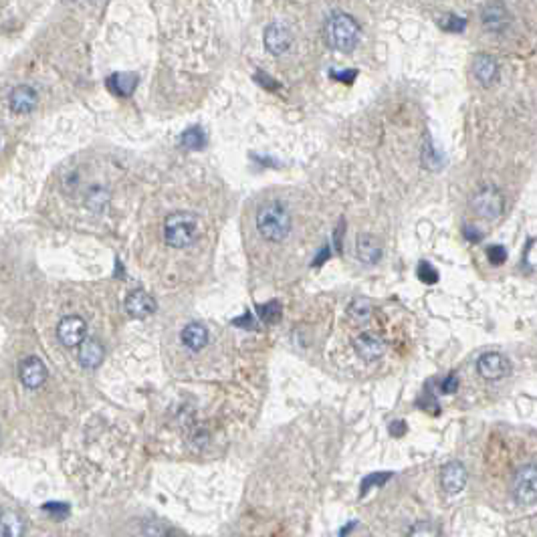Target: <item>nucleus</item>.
<instances>
[{
    "mask_svg": "<svg viewBox=\"0 0 537 537\" xmlns=\"http://www.w3.org/2000/svg\"><path fill=\"white\" fill-rule=\"evenodd\" d=\"M81 349H79V362L85 368H97L103 362V345L99 344L97 340H83L81 342Z\"/></svg>",
    "mask_w": 537,
    "mask_h": 537,
    "instance_id": "dca6fc26",
    "label": "nucleus"
},
{
    "mask_svg": "<svg viewBox=\"0 0 537 537\" xmlns=\"http://www.w3.org/2000/svg\"><path fill=\"white\" fill-rule=\"evenodd\" d=\"M523 265H527L529 268L536 267V241L531 239L527 249H525V257H523Z\"/></svg>",
    "mask_w": 537,
    "mask_h": 537,
    "instance_id": "a878e982",
    "label": "nucleus"
},
{
    "mask_svg": "<svg viewBox=\"0 0 537 537\" xmlns=\"http://www.w3.org/2000/svg\"><path fill=\"white\" fill-rule=\"evenodd\" d=\"M471 206H473V211L477 212L481 218H485V220H497L499 216L503 214L505 202H503V196H501V192H499L497 188L485 186V188H481L479 192H475V196H473V200H471Z\"/></svg>",
    "mask_w": 537,
    "mask_h": 537,
    "instance_id": "20e7f679",
    "label": "nucleus"
},
{
    "mask_svg": "<svg viewBox=\"0 0 537 537\" xmlns=\"http://www.w3.org/2000/svg\"><path fill=\"white\" fill-rule=\"evenodd\" d=\"M22 534V523L15 513H2L0 515V537H17Z\"/></svg>",
    "mask_w": 537,
    "mask_h": 537,
    "instance_id": "6ab92c4d",
    "label": "nucleus"
},
{
    "mask_svg": "<svg viewBox=\"0 0 537 537\" xmlns=\"http://www.w3.org/2000/svg\"><path fill=\"white\" fill-rule=\"evenodd\" d=\"M19 376L20 382L24 384L27 388L35 390V388H40L43 384L47 382V368L38 358H27V360L20 362Z\"/></svg>",
    "mask_w": 537,
    "mask_h": 537,
    "instance_id": "1a4fd4ad",
    "label": "nucleus"
},
{
    "mask_svg": "<svg viewBox=\"0 0 537 537\" xmlns=\"http://www.w3.org/2000/svg\"><path fill=\"white\" fill-rule=\"evenodd\" d=\"M354 347H356V354H358L362 360H365V362H374V360L382 358L384 349H386L378 338L368 335V333L358 335V338L354 340Z\"/></svg>",
    "mask_w": 537,
    "mask_h": 537,
    "instance_id": "ddd939ff",
    "label": "nucleus"
},
{
    "mask_svg": "<svg viewBox=\"0 0 537 537\" xmlns=\"http://www.w3.org/2000/svg\"><path fill=\"white\" fill-rule=\"evenodd\" d=\"M487 257L493 265H503L507 261V249L501 247V245H493V247L487 249Z\"/></svg>",
    "mask_w": 537,
    "mask_h": 537,
    "instance_id": "5701e85b",
    "label": "nucleus"
},
{
    "mask_svg": "<svg viewBox=\"0 0 537 537\" xmlns=\"http://www.w3.org/2000/svg\"><path fill=\"white\" fill-rule=\"evenodd\" d=\"M513 495L521 505H534L537 501V469L536 464L521 467L515 475Z\"/></svg>",
    "mask_w": 537,
    "mask_h": 537,
    "instance_id": "39448f33",
    "label": "nucleus"
},
{
    "mask_svg": "<svg viewBox=\"0 0 537 537\" xmlns=\"http://www.w3.org/2000/svg\"><path fill=\"white\" fill-rule=\"evenodd\" d=\"M331 77H335L338 81H344V83H351L354 79H356V71H342V73H338V71H331Z\"/></svg>",
    "mask_w": 537,
    "mask_h": 537,
    "instance_id": "c85d7f7f",
    "label": "nucleus"
},
{
    "mask_svg": "<svg viewBox=\"0 0 537 537\" xmlns=\"http://www.w3.org/2000/svg\"><path fill=\"white\" fill-rule=\"evenodd\" d=\"M126 311L132 315V317H137V319H144V317H150L153 311H156V301L150 293L142 291V289H135L128 295L126 299Z\"/></svg>",
    "mask_w": 537,
    "mask_h": 537,
    "instance_id": "9b49d317",
    "label": "nucleus"
},
{
    "mask_svg": "<svg viewBox=\"0 0 537 537\" xmlns=\"http://www.w3.org/2000/svg\"><path fill=\"white\" fill-rule=\"evenodd\" d=\"M182 146L188 148V150H200L204 144H206V137H204V132L200 128H190L182 134Z\"/></svg>",
    "mask_w": 537,
    "mask_h": 537,
    "instance_id": "aec40b11",
    "label": "nucleus"
},
{
    "mask_svg": "<svg viewBox=\"0 0 537 537\" xmlns=\"http://www.w3.org/2000/svg\"><path fill=\"white\" fill-rule=\"evenodd\" d=\"M464 20L457 19V17H448V22H442V27L446 29V31H453V33H460L462 29H464Z\"/></svg>",
    "mask_w": 537,
    "mask_h": 537,
    "instance_id": "bb28decb",
    "label": "nucleus"
},
{
    "mask_svg": "<svg viewBox=\"0 0 537 537\" xmlns=\"http://www.w3.org/2000/svg\"><path fill=\"white\" fill-rule=\"evenodd\" d=\"M442 489L448 495H459L467 485V469L460 462H448L441 471Z\"/></svg>",
    "mask_w": 537,
    "mask_h": 537,
    "instance_id": "9d476101",
    "label": "nucleus"
},
{
    "mask_svg": "<svg viewBox=\"0 0 537 537\" xmlns=\"http://www.w3.org/2000/svg\"><path fill=\"white\" fill-rule=\"evenodd\" d=\"M475 77L483 85H491L497 79V61L489 55H479L475 59Z\"/></svg>",
    "mask_w": 537,
    "mask_h": 537,
    "instance_id": "a211bd4d",
    "label": "nucleus"
},
{
    "mask_svg": "<svg viewBox=\"0 0 537 537\" xmlns=\"http://www.w3.org/2000/svg\"><path fill=\"white\" fill-rule=\"evenodd\" d=\"M351 313H354V317H358V319H365V317L370 315V303H368L365 299H358V301L351 305Z\"/></svg>",
    "mask_w": 537,
    "mask_h": 537,
    "instance_id": "393cba45",
    "label": "nucleus"
},
{
    "mask_svg": "<svg viewBox=\"0 0 537 537\" xmlns=\"http://www.w3.org/2000/svg\"><path fill=\"white\" fill-rule=\"evenodd\" d=\"M87 335V324L85 319L77 317V315H69V317H63L59 322L57 326V338L59 342L67 347H75L79 345Z\"/></svg>",
    "mask_w": 537,
    "mask_h": 537,
    "instance_id": "0eeeda50",
    "label": "nucleus"
},
{
    "mask_svg": "<svg viewBox=\"0 0 537 537\" xmlns=\"http://www.w3.org/2000/svg\"><path fill=\"white\" fill-rule=\"evenodd\" d=\"M43 509L51 515H59V517H65L69 513V505H65V503H45Z\"/></svg>",
    "mask_w": 537,
    "mask_h": 537,
    "instance_id": "b1692460",
    "label": "nucleus"
},
{
    "mask_svg": "<svg viewBox=\"0 0 537 537\" xmlns=\"http://www.w3.org/2000/svg\"><path fill=\"white\" fill-rule=\"evenodd\" d=\"M257 230L271 243H281L291 232V214L281 202H267L257 212Z\"/></svg>",
    "mask_w": 537,
    "mask_h": 537,
    "instance_id": "f257e3e1",
    "label": "nucleus"
},
{
    "mask_svg": "<svg viewBox=\"0 0 537 537\" xmlns=\"http://www.w3.org/2000/svg\"><path fill=\"white\" fill-rule=\"evenodd\" d=\"M37 105V91L29 85H19L10 93V109L15 114H29Z\"/></svg>",
    "mask_w": 537,
    "mask_h": 537,
    "instance_id": "4468645a",
    "label": "nucleus"
},
{
    "mask_svg": "<svg viewBox=\"0 0 537 537\" xmlns=\"http://www.w3.org/2000/svg\"><path fill=\"white\" fill-rule=\"evenodd\" d=\"M418 279L428 283V285H432V283L439 281V273H437V268H432L430 263H421L418 265Z\"/></svg>",
    "mask_w": 537,
    "mask_h": 537,
    "instance_id": "4be33fe9",
    "label": "nucleus"
},
{
    "mask_svg": "<svg viewBox=\"0 0 537 537\" xmlns=\"http://www.w3.org/2000/svg\"><path fill=\"white\" fill-rule=\"evenodd\" d=\"M135 85H137V77L134 73H114L107 79V87L114 91L115 96L130 97L134 93Z\"/></svg>",
    "mask_w": 537,
    "mask_h": 537,
    "instance_id": "f3484780",
    "label": "nucleus"
},
{
    "mask_svg": "<svg viewBox=\"0 0 537 537\" xmlns=\"http://www.w3.org/2000/svg\"><path fill=\"white\" fill-rule=\"evenodd\" d=\"M477 370H479L481 378H485L489 382H497L507 376L509 360L499 351H487L477 360Z\"/></svg>",
    "mask_w": 537,
    "mask_h": 537,
    "instance_id": "423d86ee",
    "label": "nucleus"
},
{
    "mask_svg": "<svg viewBox=\"0 0 537 537\" xmlns=\"http://www.w3.org/2000/svg\"><path fill=\"white\" fill-rule=\"evenodd\" d=\"M200 236V220L192 212H174L164 222V241L172 249H186Z\"/></svg>",
    "mask_w": 537,
    "mask_h": 537,
    "instance_id": "f03ea898",
    "label": "nucleus"
},
{
    "mask_svg": "<svg viewBox=\"0 0 537 537\" xmlns=\"http://www.w3.org/2000/svg\"><path fill=\"white\" fill-rule=\"evenodd\" d=\"M392 434H396V437H400V434H404L406 432V424H404L402 421L400 422H396V424H392Z\"/></svg>",
    "mask_w": 537,
    "mask_h": 537,
    "instance_id": "c756f323",
    "label": "nucleus"
},
{
    "mask_svg": "<svg viewBox=\"0 0 537 537\" xmlns=\"http://www.w3.org/2000/svg\"><path fill=\"white\" fill-rule=\"evenodd\" d=\"M291 43H293V35H291L289 27L281 24V22L268 24L267 31H265V47H267L268 53L283 55L289 51Z\"/></svg>",
    "mask_w": 537,
    "mask_h": 537,
    "instance_id": "6e6552de",
    "label": "nucleus"
},
{
    "mask_svg": "<svg viewBox=\"0 0 537 537\" xmlns=\"http://www.w3.org/2000/svg\"><path fill=\"white\" fill-rule=\"evenodd\" d=\"M182 344L186 345L190 351H200L204 345L209 344V329L202 324H188L182 331Z\"/></svg>",
    "mask_w": 537,
    "mask_h": 537,
    "instance_id": "2eb2a0df",
    "label": "nucleus"
},
{
    "mask_svg": "<svg viewBox=\"0 0 537 537\" xmlns=\"http://www.w3.org/2000/svg\"><path fill=\"white\" fill-rule=\"evenodd\" d=\"M360 24L356 22L354 17L345 15V13H335L331 15L326 24V38L327 45L335 51H351L358 40H360Z\"/></svg>",
    "mask_w": 537,
    "mask_h": 537,
    "instance_id": "7ed1b4c3",
    "label": "nucleus"
},
{
    "mask_svg": "<svg viewBox=\"0 0 537 537\" xmlns=\"http://www.w3.org/2000/svg\"><path fill=\"white\" fill-rule=\"evenodd\" d=\"M356 255L365 265H376L382 257V243L372 234H362L356 245Z\"/></svg>",
    "mask_w": 537,
    "mask_h": 537,
    "instance_id": "f8f14e48",
    "label": "nucleus"
},
{
    "mask_svg": "<svg viewBox=\"0 0 537 537\" xmlns=\"http://www.w3.org/2000/svg\"><path fill=\"white\" fill-rule=\"evenodd\" d=\"M257 309H259L261 319L267 322V324H273V322H277L281 317V305L277 301H271L267 305H259Z\"/></svg>",
    "mask_w": 537,
    "mask_h": 537,
    "instance_id": "412c9836",
    "label": "nucleus"
},
{
    "mask_svg": "<svg viewBox=\"0 0 537 537\" xmlns=\"http://www.w3.org/2000/svg\"><path fill=\"white\" fill-rule=\"evenodd\" d=\"M457 388H459V378H457V374H451V376L446 378V382L442 384V392H446V394H453Z\"/></svg>",
    "mask_w": 537,
    "mask_h": 537,
    "instance_id": "cd10ccee",
    "label": "nucleus"
}]
</instances>
